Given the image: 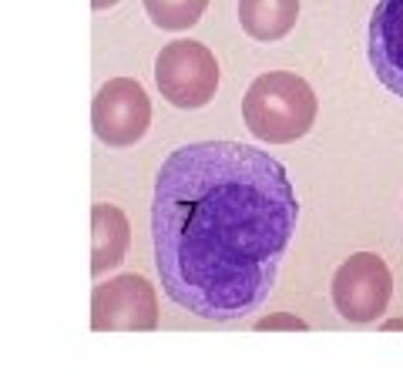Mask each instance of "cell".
Returning <instances> with one entry per match:
<instances>
[{"mask_svg":"<svg viewBox=\"0 0 403 379\" xmlns=\"http://www.w3.org/2000/svg\"><path fill=\"white\" fill-rule=\"evenodd\" d=\"M393 296V275L380 255L356 252L333 275V305L346 323H377Z\"/></svg>","mask_w":403,"mask_h":379,"instance_id":"277c9868","label":"cell"},{"mask_svg":"<svg viewBox=\"0 0 403 379\" xmlns=\"http://www.w3.org/2000/svg\"><path fill=\"white\" fill-rule=\"evenodd\" d=\"M279 325H286V329H306L296 316H269V319L259 323V329H279Z\"/></svg>","mask_w":403,"mask_h":379,"instance_id":"8fae6325","label":"cell"},{"mask_svg":"<svg viewBox=\"0 0 403 379\" xmlns=\"http://www.w3.org/2000/svg\"><path fill=\"white\" fill-rule=\"evenodd\" d=\"M299 222L286 168L242 141L175 148L155 178V266L175 305L209 323L266 303Z\"/></svg>","mask_w":403,"mask_h":379,"instance_id":"6da1fadb","label":"cell"},{"mask_svg":"<svg viewBox=\"0 0 403 379\" xmlns=\"http://www.w3.org/2000/svg\"><path fill=\"white\" fill-rule=\"evenodd\" d=\"M384 329H403V319H397V323H384Z\"/></svg>","mask_w":403,"mask_h":379,"instance_id":"4fadbf2b","label":"cell"},{"mask_svg":"<svg viewBox=\"0 0 403 379\" xmlns=\"http://www.w3.org/2000/svg\"><path fill=\"white\" fill-rule=\"evenodd\" d=\"M145 14L158 31H185L195 27L209 10V0H141Z\"/></svg>","mask_w":403,"mask_h":379,"instance_id":"30bf717a","label":"cell"},{"mask_svg":"<svg viewBox=\"0 0 403 379\" xmlns=\"http://www.w3.org/2000/svg\"><path fill=\"white\" fill-rule=\"evenodd\" d=\"M155 81L168 104L195 111L205 108L219 91V61L198 40H172L155 61Z\"/></svg>","mask_w":403,"mask_h":379,"instance_id":"3957f363","label":"cell"},{"mask_svg":"<svg viewBox=\"0 0 403 379\" xmlns=\"http://www.w3.org/2000/svg\"><path fill=\"white\" fill-rule=\"evenodd\" d=\"M299 0H239V24L262 44L283 40L296 27Z\"/></svg>","mask_w":403,"mask_h":379,"instance_id":"9c48e42d","label":"cell"},{"mask_svg":"<svg viewBox=\"0 0 403 379\" xmlns=\"http://www.w3.org/2000/svg\"><path fill=\"white\" fill-rule=\"evenodd\" d=\"M158 325V299L148 279L141 275H118L95 289L91 299V329L95 332H152Z\"/></svg>","mask_w":403,"mask_h":379,"instance_id":"8992f818","label":"cell"},{"mask_svg":"<svg viewBox=\"0 0 403 379\" xmlns=\"http://www.w3.org/2000/svg\"><path fill=\"white\" fill-rule=\"evenodd\" d=\"M370 67L386 91L403 97V0H380L370 17Z\"/></svg>","mask_w":403,"mask_h":379,"instance_id":"52a82bcc","label":"cell"},{"mask_svg":"<svg viewBox=\"0 0 403 379\" xmlns=\"http://www.w3.org/2000/svg\"><path fill=\"white\" fill-rule=\"evenodd\" d=\"M115 3H118V0H91V7H95V10H111Z\"/></svg>","mask_w":403,"mask_h":379,"instance_id":"7c38bea8","label":"cell"},{"mask_svg":"<svg viewBox=\"0 0 403 379\" xmlns=\"http://www.w3.org/2000/svg\"><path fill=\"white\" fill-rule=\"evenodd\" d=\"M148 124H152V101L138 81L115 77L101 84L91 104V128L101 145L132 148L148 134Z\"/></svg>","mask_w":403,"mask_h":379,"instance_id":"5b68a950","label":"cell"},{"mask_svg":"<svg viewBox=\"0 0 403 379\" xmlns=\"http://www.w3.org/2000/svg\"><path fill=\"white\" fill-rule=\"evenodd\" d=\"M91 272H111L121 266V259L128 255V242H132V225L125 218V211L101 202L91 209Z\"/></svg>","mask_w":403,"mask_h":379,"instance_id":"ba28073f","label":"cell"},{"mask_svg":"<svg viewBox=\"0 0 403 379\" xmlns=\"http://www.w3.org/2000/svg\"><path fill=\"white\" fill-rule=\"evenodd\" d=\"M319 111L316 91L292 71H269L255 77L242 97V121L266 145H292L309 134Z\"/></svg>","mask_w":403,"mask_h":379,"instance_id":"7a4b0ae2","label":"cell"}]
</instances>
